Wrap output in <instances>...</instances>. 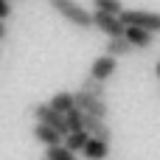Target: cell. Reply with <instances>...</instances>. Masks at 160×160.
<instances>
[{
    "instance_id": "1",
    "label": "cell",
    "mask_w": 160,
    "mask_h": 160,
    "mask_svg": "<svg viewBox=\"0 0 160 160\" xmlns=\"http://www.w3.org/2000/svg\"><path fill=\"white\" fill-rule=\"evenodd\" d=\"M48 6L62 17V20H68L70 25H76V28H96V22H93V11H87L82 3H76V0H48Z\"/></svg>"
},
{
    "instance_id": "2",
    "label": "cell",
    "mask_w": 160,
    "mask_h": 160,
    "mask_svg": "<svg viewBox=\"0 0 160 160\" xmlns=\"http://www.w3.org/2000/svg\"><path fill=\"white\" fill-rule=\"evenodd\" d=\"M121 20L127 22V28H143L160 34V11H146V8H124Z\"/></svg>"
},
{
    "instance_id": "3",
    "label": "cell",
    "mask_w": 160,
    "mask_h": 160,
    "mask_svg": "<svg viewBox=\"0 0 160 160\" xmlns=\"http://www.w3.org/2000/svg\"><path fill=\"white\" fill-rule=\"evenodd\" d=\"M31 115L37 118V124H45V127H53L56 132H62L65 138L70 135V127H68V118L59 112V110H53L51 104H31Z\"/></svg>"
},
{
    "instance_id": "4",
    "label": "cell",
    "mask_w": 160,
    "mask_h": 160,
    "mask_svg": "<svg viewBox=\"0 0 160 160\" xmlns=\"http://www.w3.org/2000/svg\"><path fill=\"white\" fill-rule=\"evenodd\" d=\"M93 22L96 28L107 37V39H115V37H127V22L118 17V14H107V11H93Z\"/></svg>"
},
{
    "instance_id": "5",
    "label": "cell",
    "mask_w": 160,
    "mask_h": 160,
    "mask_svg": "<svg viewBox=\"0 0 160 160\" xmlns=\"http://www.w3.org/2000/svg\"><path fill=\"white\" fill-rule=\"evenodd\" d=\"M76 104H79V110H82L84 115L107 118V112H110V107H107V101H104V98L90 96V93H84V90H76Z\"/></svg>"
},
{
    "instance_id": "6",
    "label": "cell",
    "mask_w": 160,
    "mask_h": 160,
    "mask_svg": "<svg viewBox=\"0 0 160 160\" xmlns=\"http://www.w3.org/2000/svg\"><path fill=\"white\" fill-rule=\"evenodd\" d=\"M115 70H118V59H115V56H110V53L96 56V59H93V65H90V76H93V79H98V82H104V84L115 76Z\"/></svg>"
},
{
    "instance_id": "7",
    "label": "cell",
    "mask_w": 160,
    "mask_h": 160,
    "mask_svg": "<svg viewBox=\"0 0 160 160\" xmlns=\"http://www.w3.org/2000/svg\"><path fill=\"white\" fill-rule=\"evenodd\" d=\"M31 135H34V141H37V143H42L45 149H51V146H59V143H65V135H62V132H56L53 127H45V124H34Z\"/></svg>"
},
{
    "instance_id": "8",
    "label": "cell",
    "mask_w": 160,
    "mask_h": 160,
    "mask_svg": "<svg viewBox=\"0 0 160 160\" xmlns=\"http://www.w3.org/2000/svg\"><path fill=\"white\" fill-rule=\"evenodd\" d=\"M84 129L90 132V138H98V141H112V132H110V124L107 118H96V115H84Z\"/></svg>"
},
{
    "instance_id": "9",
    "label": "cell",
    "mask_w": 160,
    "mask_h": 160,
    "mask_svg": "<svg viewBox=\"0 0 160 160\" xmlns=\"http://www.w3.org/2000/svg\"><path fill=\"white\" fill-rule=\"evenodd\" d=\"M48 104H51L53 110H59L62 115H68L70 110H76V107H79V104H76V93H70V90H59V93H53Z\"/></svg>"
},
{
    "instance_id": "10",
    "label": "cell",
    "mask_w": 160,
    "mask_h": 160,
    "mask_svg": "<svg viewBox=\"0 0 160 160\" xmlns=\"http://www.w3.org/2000/svg\"><path fill=\"white\" fill-rule=\"evenodd\" d=\"M135 48H132V42L127 39V37H115V39H107L104 42V53H110V56H115V59H124V56H129Z\"/></svg>"
},
{
    "instance_id": "11",
    "label": "cell",
    "mask_w": 160,
    "mask_h": 160,
    "mask_svg": "<svg viewBox=\"0 0 160 160\" xmlns=\"http://www.w3.org/2000/svg\"><path fill=\"white\" fill-rule=\"evenodd\" d=\"M127 39L132 42L135 51H146V48H152L155 34L152 31H143V28H127Z\"/></svg>"
},
{
    "instance_id": "12",
    "label": "cell",
    "mask_w": 160,
    "mask_h": 160,
    "mask_svg": "<svg viewBox=\"0 0 160 160\" xmlns=\"http://www.w3.org/2000/svg\"><path fill=\"white\" fill-rule=\"evenodd\" d=\"M87 160H104L110 155V143L107 141H98V138H90V143L84 146V152H82Z\"/></svg>"
},
{
    "instance_id": "13",
    "label": "cell",
    "mask_w": 160,
    "mask_h": 160,
    "mask_svg": "<svg viewBox=\"0 0 160 160\" xmlns=\"http://www.w3.org/2000/svg\"><path fill=\"white\" fill-rule=\"evenodd\" d=\"M87 143H90V132H87V129H82V132H70V135L65 138V146H68L70 152H84Z\"/></svg>"
},
{
    "instance_id": "14",
    "label": "cell",
    "mask_w": 160,
    "mask_h": 160,
    "mask_svg": "<svg viewBox=\"0 0 160 160\" xmlns=\"http://www.w3.org/2000/svg\"><path fill=\"white\" fill-rule=\"evenodd\" d=\"M79 90H84V93H90V96H98V98H104V96H107L104 82H98V79H93V76H84Z\"/></svg>"
},
{
    "instance_id": "15",
    "label": "cell",
    "mask_w": 160,
    "mask_h": 160,
    "mask_svg": "<svg viewBox=\"0 0 160 160\" xmlns=\"http://www.w3.org/2000/svg\"><path fill=\"white\" fill-rule=\"evenodd\" d=\"M93 8L96 11H107V14H124V0H93Z\"/></svg>"
},
{
    "instance_id": "16",
    "label": "cell",
    "mask_w": 160,
    "mask_h": 160,
    "mask_svg": "<svg viewBox=\"0 0 160 160\" xmlns=\"http://www.w3.org/2000/svg\"><path fill=\"white\" fill-rule=\"evenodd\" d=\"M45 158H48V160H76V152H70L65 143H59V146L45 149Z\"/></svg>"
},
{
    "instance_id": "17",
    "label": "cell",
    "mask_w": 160,
    "mask_h": 160,
    "mask_svg": "<svg viewBox=\"0 0 160 160\" xmlns=\"http://www.w3.org/2000/svg\"><path fill=\"white\" fill-rule=\"evenodd\" d=\"M65 118H68V127H70V132H82V129H84V112H82L79 107H76V110H70Z\"/></svg>"
},
{
    "instance_id": "18",
    "label": "cell",
    "mask_w": 160,
    "mask_h": 160,
    "mask_svg": "<svg viewBox=\"0 0 160 160\" xmlns=\"http://www.w3.org/2000/svg\"><path fill=\"white\" fill-rule=\"evenodd\" d=\"M8 17H11V3L0 0V20H8Z\"/></svg>"
},
{
    "instance_id": "19",
    "label": "cell",
    "mask_w": 160,
    "mask_h": 160,
    "mask_svg": "<svg viewBox=\"0 0 160 160\" xmlns=\"http://www.w3.org/2000/svg\"><path fill=\"white\" fill-rule=\"evenodd\" d=\"M8 37V28H6V20H0V42Z\"/></svg>"
},
{
    "instance_id": "20",
    "label": "cell",
    "mask_w": 160,
    "mask_h": 160,
    "mask_svg": "<svg viewBox=\"0 0 160 160\" xmlns=\"http://www.w3.org/2000/svg\"><path fill=\"white\" fill-rule=\"evenodd\" d=\"M155 70H158V76H160V62H158V65H155Z\"/></svg>"
},
{
    "instance_id": "21",
    "label": "cell",
    "mask_w": 160,
    "mask_h": 160,
    "mask_svg": "<svg viewBox=\"0 0 160 160\" xmlns=\"http://www.w3.org/2000/svg\"><path fill=\"white\" fill-rule=\"evenodd\" d=\"M42 160H48V158H42Z\"/></svg>"
}]
</instances>
